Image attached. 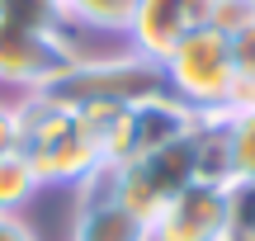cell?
<instances>
[{"label":"cell","mask_w":255,"mask_h":241,"mask_svg":"<svg viewBox=\"0 0 255 241\" xmlns=\"http://www.w3.org/2000/svg\"><path fill=\"white\" fill-rule=\"evenodd\" d=\"M232 237V199L222 185L194 180L151 218V241H227Z\"/></svg>","instance_id":"7"},{"label":"cell","mask_w":255,"mask_h":241,"mask_svg":"<svg viewBox=\"0 0 255 241\" xmlns=\"http://www.w3.org/2000/svg\"><path fill=\"white\" fill-rule=\"evenodd\" d=\"M19 137H24V128H19V104H0V156L19 151Z\"/></svg>","instance_id":"17"},{"label":"cell","mask_w":255,"mask_h":241,"mask_svg":"<svg viewBox=\"0 0 255 241\" xmlns=\"http://www.w3.org/2000/svg\"><path fill=\"white\" fill-rule=\"evenodd\" d=\"M227 199H232V237H251L255 241V180L232 185Z\"/></svg>","instance_id":"16"},{"label":"cell","mask_w":255,"mask_h":241,"mask_svg":"<svg viewBox=\"0 0 255 241\" xmlns=\"http://www.w3.org/2000/svg\"><path fill=\"white\" fill-rule=\"evenodd\" d=\"M232 62H237V104H255V19L241 33H232Z\"/></svg>","instance_id":"14"},{"label":"cell","mask_w":255,"mask_h":241,"mask_svg":"<svg viewBox=\"0 0 255 241\" xmlns=\"http://www.w3.org/2000/svg\"><path fill=\"white\" fill-rule=\"evenodd\" d=\"M71 241H151V223L137 218L132 208L114 194L109 166L90 175L76 189V218H71Z\"/></svg>","instance_id":"8"},{"label":"cell","mask_w":255,"mask_h":241,"mask_svg":"<svg viewBox=\"0 0 255 241\" xmlns=\"http://www.w3.org/2000/svg\"><path fill=\"white\" fill-rule=\"evenodd\" d=\"M19 151L33 166L38 185H71L81 189L90 175L104 170V128H95L81 109L52 104L47 95L19 100Z\"/></svg>","instance_id":"1"},{"label":"cell","mask_w":255,"mask_h":241,"mask_svg":"<svg viewBox=\"0 0 255 241\" xmlns=\"http://www.w3.org/2000/svg\"><path fill=\"white\" fill-rule=\"evenodd\" d=\"M227 151H232V185L255 180V104L227 109Z\"/></svg>","instance_id":"11"},{"label":"cell","mask_w":255,"mask_h":241,"mask_svg":"<svg viewBox=\"0 0 255 241\" xmlns=\"http://www.w3.org/2000/svg\"><path fill=\"white\" fill-rule=\"evenodd\" d=\"M227 241H251V237H227Z\"/></svg>","instance_id":"19"},{"label":"cell","mask_w":255,"mask_h":241,"mask_svg":"<svg viewBox=\"0 0 255 241\" xmlns=\"http://www.w3.org/2000/svg\"><path fill=\"white\" fill-rule=\"evenodd\" d=\"M0 24L66 33V9H62V0H0Z\"/></svg>","instance_id":"12"},{"label":"cell","mask_w":255,"mask_h":241,"mask_svg":"<svg viewBox=\"0 0 255 241\" xmlns=\"http://www.w3.org/2000/svg\"><path fill=\"white\" fill-rule=\"evenodd\" d=\"M38 95H47L52 104H66V109H128L137 100L165 95V76H161V62L137 57L132 47H119L109 57L71 62Z\"/></svg>","instance_id":"2"},{"label":"cell","mask_w":255,"mask_h":241,"mask_svg":"<svg viewBox=\"0 0 255 241\" xmlns=\"http://www.w3.org/2000/svg\"><path fill=\"white\" fill-rule=\"evenodd\" d=\"M0 241H38V232L19 213H0Z\"/></svg>","instance_id":"18"},{"label":"cell","mask_w":255,"mask_h":241,"mask_svg":"<svg viewBox=\"0 0 255 241\" xmlns=\"http://www.w3.org/2000/svg\"><path fill=\"white\" fill-rule=\"evenodd\" d=\"M71 62H76V52L66 47L62 33L0 24V85H19L24 95L47 90Z\"/></svg>","instance_id":"6"},{"label":"cell","mask_w":255,"mask_h":241,"mask_svg":"<svg viewBox=\"0 0 255 241\" xmlns=\"http://www.w3.org/2000/svg\"><path fill=\"white\" fill-rule=\"evenodd\" d=\"M33 194H38V175L24 161V151L0 156V213H19Z\"/></svg>","instance_id":"13"},{"label":"cell","mask_w":255,"mask_h":241,"mask_svg":"<svg viewBox=\"0 0 255 241\" xmlns=\"http://www.w3.org/2000/svg\"><path fill=\"white\" fill-rule=\"evenodd\" d=\"M208 24V0H137V14L128 24V47L137 57L161 62L184 33Z\"/></svg>","instance_id":"9"},{"label":"cell","mask_w":255,"mask_h":241,"mask_svg":"<svg viewBox=\"0 0 255 241\" xmlns=\"http://www.w3.org/2000/svg\"><path fill=\"white\" fill-rule=\"evenodd\" d=\"M255 19V5L251 0H208V24L218 28V33H241V28H246Z\"/></svg>","instance_id":"15"},{"label":"cell","mask_w":255,"mask_h":241,"mask_svg":"<svg viewBox=\"0 0 255 241\" xmlns=\"http://www.w3.org/2000/svg\"><path fill=\"white\" fill-rule=\"evenodd\" d=\"M109 180H114V194L132 208L137 218L151 223L165 204H170L180 189H189L199 180V166H194V132L161 151H146V156L128 161V166H109Z\"/></svg>","instance_id":"4"},{"label":"cell","mask_w":255,"mask_h":241,"mask_svg":"<svg viewBox=\"0 0 255 241\" xmlns=\"http://www.w3.org/2000/svg\"><path fill=\"white\" fill-rule=\"evenodd\" d=\"M199 114H189L180 100L170 95H151V100H137L128 109L114 114L109 137H104V166H128V161L146 156V151H161L170 142L189 137Z\"/></svg>","instance_id":"5"},{"label":"cell","mask_w":255,"mask_h":241,"mask_svg":"<svg viewBox=\"0 0 255 241\" xmlns=\"http://www.w3.org/2000/svg\"><path fill=\"white\" fill-rule=\"evenodd\" d=\"M251 5H255V0H251Z\"/></svg>","instance_id":"21"},{"label":"cell","mask_w":255,"mask_h":241,"mask_svg":"<svg viewBox=\"0 0 255 241\" xmlns=\"http://www.w3.org/2000/svg\"><path fill=\"white\" fill-rule=\"evenodd\" d=\"M62 5H66V0H62Z\"/></svg>","instance_id":"20"},{"label":"cell","mask_w":255,"mask_h":241,"mask_svg":"<svg viewBox=\"0 0 255 241\" xmlns=\"http://www.w3.org/2000/svg\"><path fill=\"white\" fill-rule=\"evenodd\" d=\"M66 24L81 28V33H95V38H119L128 43V24L137 14V0H66Z\"/></svg>","instance_id":"10"},{"label":"cell","mask_w":255,"mask_h":241,"mask_svg":"<svg viewBox=\"0 0 255 241\" xmlns=\"http://www.w3.org/2000/svg\"><path fill=\"white\" fill-rule=\"evenodd\" d=\"M165 95L180 100L189 114H227L237 104V62L232 38L213 24H199L161 57Z\"/></svg>","instance_id":"3"}]
</instances>
